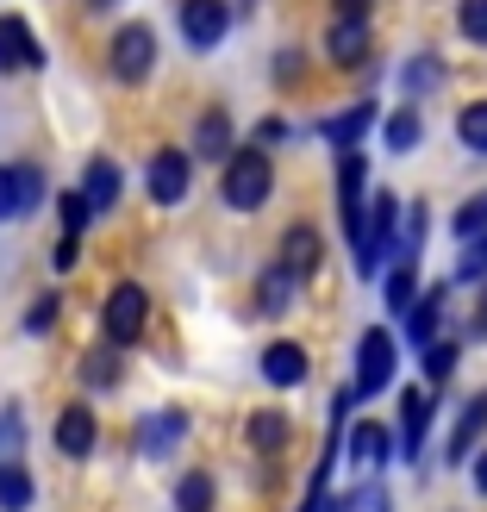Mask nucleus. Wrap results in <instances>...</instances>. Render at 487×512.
Returning a JSON list of instances; mask_svg holds the SVG:
<instances>
[{
    "instance_id": "29",
    "label": "nucleus",
    "mask_w": 487,
    "mask_h": 512,
    "mask_svg": "<svg viewBox=\"0 0 487 512\" xmlns=\"http://www.w3.org/2000/svg\"><path fill=\"white\" fill-rule=\"evenodd\" d=\"M82 381H88V388H113V381H119V363H113L107 350H94L88 363H82Z\"/></svg>"
},
{
    "instance_id": "2",
    "label": "nucleus",
    "mask_w": 487,
    "mask_h": 512,
    "mask_svg": "<svg viewBox=\"0 0 487 512\" xmlns=\"http://www.w3.org/2000/svg\"><path fill=\"white\" fill-rule=\"evenodd\" d=\"M107 63H113V75L125 88H138V82H150V69H157V32L150 25H119L113 32V44H107Z\"/></svg>"
},
{
    "instance_id": "4",
    "label": "nucleus",
    "mask_w": 487,
    "mask_h": 512,
    "mask_svg": "<svg viewBox=\"0 0 487 512\" xmlns=\"http://www.w3.org/2000/svg\"><path fill=\"white\" fill-rule=\"evenodd\" d=\"M394 213H400V200L381 188V194H375V207H363V219L350 225V238H356V263H363V275H375L381 250L394 244Z\"/></svg>"
},
{
    "instance_id": "41",
    "label": "nucleus",
    "mask_w": 487,
    "mask_h": 512,
    "mask_svg": "<svg viewBox=\"0 0 487 512\" xmlns=\"http://www.w3.org/2000/svg\"><path fill=\"white\" fill-rule=\"evenodd\" d=\"M0 75H13V69H7V57H0Z\"/></svg>"
},
{
    "instance_id": "1",
    "label": "nucleus",
    "mask_w": 487,
    "mask_h": 512,
    "mask_svg": "<svg viewBox=\"0 0 487 512\" xmlns=\"http://www.w3.org/2000/svg\"><path fill=\"white\" fill-rule=\"evenodd\" d=\"M269 188H275V169H269L263 150H232V157H225V169H219V194H225V207L256 213V207L269 200Z\"/></svg>"
},
{
    "instance_id": "23",
    "label": "nucleus",
    "mask_w": 487,
    "mask_h": 512,
    "mask_svg": "<svg viewBox=\"0 0 487 512\" xmlns=\"http://www.w3.org/2000/svg\"><path fill=\"white\" fill-rule=\"evenodd\" d=\"M281 444H288V419H281V413H250V450L275 456Z\"/></svg>"
},
{
    "instance_id": "20",
    "label": "nucleus",
    "mask_w": 487,
    "mask_h": 512,
    "mask_svg": "<svg viewBox=\"0 0 487 512\" xmlns=\"http://www.w3.org/2000/svg\"><path fill=\"white\" fill-rule=\"evenodd\" d=\"M182 431H188V419H182V413H157V419H144L138 444H144L150 456H163V450H175V444H182Z\"/></svg>"
},
{
    "instance_id": "9",
    "label": "nucleus",
    "mask_w": 487,
    "mask_h": 512,
    "mask_svg": "<svg viewBox=\"0 0 487 512\" xmlns=\"http://www.w3.org/2000/svg\"><path fill=\"white\" fill-rule=\"evenodd\" d=\"M0 57H7V69H44V44L19 13H0Z\"/></svg>"
},
{
    "instance_id": "27",
    "label": "nucleus",
    "mask_w": 487,
    "mask_h": 512,
    "mask_svg": "<svg viewBox=\"0 0 487 512\" xmlns=\"http://www.w3.org/2000/svg\"><path fill=\"white\" fill-rule=\"evenodd\" d=\"M456 138H463L469 150H481V157H487V100L463 107V119H456Z\"/></svg>"
},
{
    "instance_id": "8",
    "label": "nucleus",
    "mask_w": 487,
    "mask_h": 512,
    "mask_svg": "<svg viewBox=\"0 0 487 512\" xmlns=\"http://www.w3.org/2000/svg\"><path fill=\"white\" fill-rule=\"evenodd\" d=\"M225 25H232V13H225V0H182V38L194 50H213L225 38Z\"/></svg>"
},
{
    "instance_id": "13",
    "label": "nucleus",
    "mask_w": 487,
    "mask_h": 512,
    "mask_svg": "<svg viewBox=\"0 0 487 512\" xmlns=\"http://www.w3.org/2000/svg\"><path fill=\"white\" fill-rule=\"evenodd\" d=\"M363 182H369V163L356 157V150H344V157H338V207H344V225L363 219Z\"/></svg>"
},
{
    "instance_id": "25",
    "label": "nucleus",
    "mask_w": 487,
    "mask_h": 512,
    "mask_svg": "<svg viewBox=\"0 0 487 512\" xmlns=\"http://www.w3.org/2000/svg\"><path fill=\"white\" fill-rule=\"evenodd\" d=\"M419 132H425L419 113H413V107H400V113H388V132H381V138H388V150H400V157H406V150L419 144Z\"/></svg>"
},
{
    "instance_id": "12",
    "label": "nucleus",
    "mask_w": 487,
    "mask_h": 512,
    "mask_svg": "<svg viewBox=\"0 0 487 512\" xmlns=\"http://www.w3.org/2000/svg\"><path fill=\"white\" fill-rule=\"evenodd\" d=\"M82 200H88V213H113V200H119V163L113 157H94L88 175H82Z\"/></svg>"
},
{
    "instance_id": "42",
    "label": "nucleus",
    "mask_w": 487,
    "mask_h": 512,
    "mask_svg": "<svg viewBox=\"0 0 487 512\" xmlns=\"http://www.w3.org/2000/svg\"><path fill=\"white\" fill-rule=\"evenodd\" d=\"M481 331H487V313H481Z\"/></svg>"
},
{
    "instance_id": "28",
    "label": "nucleus",
    "mask_w": 487,
    "mask_h": 512,
    "mask_svg": "<svg viewBox=\"0 0 487 512\" xmlns=\"http://www.w3.org/2000/svg\"><path fill=\"white\" fill-rule=\"evenodd\" d=\"M57 213H63V238H82L88 225H94V213H88V200L75 194V188H69V194H57Z\"/></svg>"
},
{
    "instance_id": "37",
    "label": "nucleus",
    "mask_w": 487,
    "mask_h": 512,
    "mask_svg": "<svg viewBox=\"0 0 487 512\" xmlns=\"http://www.w3.org/2000/svg\"><path fill=\"white\" fill-rule=\"evenodd\" d=\"M288 294H294V281L281 275V269H275V275H263V306H288Z\"/></svg>"
},
{
    "instance_id": "19",
    "label": "nucleus",
    "mask_w": 487,
    "mask_h": 512,
    "mask_svg": "<svg viewBox=\"0 0 487 512\" xmlns=\"http://www.w3.org/2000/svg\"><path fill=\"white\" fill-rule=\"evenodd\" d=\"M481 431H487V388L463 406V419H456V438H450V463H463V456H469V444L481 438Z\"/></svg>"
},
{
    "instance_id": "6",
    "label": "nucleus",
    "mask_w": 487,
    "mask_h": 512,
    "mask_svg": "<svg viewBox=\"0 0 487 512\" xmlns=\"http://www.w3.org/2000/svg\"><path fill=\"white\" fill-rule=\"evenodd\" d=\"M394 381V338L381 325L363 331V344H356V394H381Z\"/></svg>"
},
{
    "instance_id": "26",
    "label": "nucleus",
    "mask_w": 487,
    "mask_h": 512,
    "mask_svg": "<svg viewBox=\"0 0 487 512\" xmlns=\"http://www.w3.org/2000/svg\"><path fill=\"white\" fill-rule=\"evenodd\" d=\"M175 506H182V512H207L213 506V475H182V488H175Z\"/></svg>"
},
{
    "instance_id": "14",
    "label": "nucleus",
    "mask_w": 487,
    "mask_h": 512,
    "mask_svg": "<svg viewBox=\"0 0 487 512\" xmlns=\"http://www.w3.org/2000/svg\"><path fill=\"white\" fill-rule=\"evenodd\" d=\"M263 381L269 388H300L306 381V350L300 344H269L263 350Z\"/></svg>"
},
{
    "instance_id": "30",
    "label": "nucleus",
    "mask_w": 487,
    "mask_h": 512,
    "mask_svg": "<svg viewBox=\"0 0 487 512\" xmlns=\"http://www.w3.org/2000/svg\"><path fill=\"white\" fill-rule=\"evenodd\" d=\"M487 275V232H475V244L463 250V263H456V281H481Z\"/></svg>"
},
{
    "instance_id": "15",
    "label": "nucleus",
    "mask_w": 487,
    "mask_h": 512,
    "mask_svg": "<svg viewBox=\"0 0 487 512\" xmlns=\"http://www.w3.org/2000/svg\"><path fill=\"white\" fill-rule=\"evenodd\" d=\"M325 57L331 63H363L369 57V25L363 19H338V25H331V38H325Z\"/></svg>"
},
{
    "instance_id": "24",
    "label": "nucleus",
    "mask_w": 487,
    "mask_h": 512,
    "mask_svg": "<svg viewBox=\"0 0 487 512\" xmlns=\"http://www.w3.org/2000/svg\"><path fill=\"white\" fill-rule=\"evenodd\" d=\"M369 125H375V107H350V113H338V119H331V125H325V138L350 150L356 138H363V132H369Z\"/></svg>"
},
{
    "instance_id": "5",
    "label": "nucleus",
    "mask_w": 487,
    "mask_h": 512,
    "mask_svg": "<svg viewBox=\"0 0 487 512\" xmlns=\"http://www.w3.org/2000/svg\"><path fill=\"white\" fill-rule=\"evenodd\" d=\"M44 200V169L38 163H0V225L25 219Z\"/></svg>"
},
{
    "instance_id": "36",
    "label": "nucleus",
    "mask_w": 487,
    "mask_h": 512,
    "mask_svg": "<svg viewBox=\"0 0 487 512\" xmlns=\"http://www.w3.org/2000/svg\"><path fill=\"white\" fill-rule=\"evenodd\" d=\"M450 369H456V344H431V350H425V375L444 381Z\"/></svg>"
},
{
    "instance_id": "34",
    "label": "nucleus",
    "mask_w": 487,
    "mask_h": 512,
    "mask_svg": "<svg viewBox=\"0 0 487 512\" xmlns=\"http://www.w3.org/2000/svg\"><path fill=\"white\" fill-rule=\"evenodd\" d=\"M456 232L463 238H475V232H487V194H475L463 213H456Z\"/></svg>"
},
{
    "instance_id": "10",
    "label": "nucleus",
    "mask_w": 487,
    "mask_h": 512,
    "mask_svg": "<svg viewBox=\"0 0 487 512\" xmlns=\"http://www.w3.org/2000/svg\"><path fill=\"white\" fill-rule=\"evenodd\" d=\"M288 281H313L319 275V232L313 225H294L288 238H281V263H275Z\"/></svg>"
},
{
    "instance_id": "40",
    "label": "nucleus",
    "mask_w": 487,
    "mask_h": 512,
    "mask_svg": "<svg viewBox=\"0 0 487 512\" xmlns=\"http://www.w3.org/2000/svg\"><path fill=\"white\" fill-rule=\"evenodd\" d=\"M475 488H481V494H487V450H481V456H475Z\"/></svg>"
},
{
    "instance_id": "35",
    "label": "nucleus",
    "mask_w": 487,
    "mask_h": 512,
    "mask_svg": "<svg viewBox=\"0 0 487 512\" xmlns=\"http://www.w3.org/2000/svg\"><path fill=\"white\" fill-rule=\"evenodd\" d=\"M463 32L469 44H487V0H463Z\"/></svg>"
},
{
    "instance_id": "22",
    "label": "nucleus",
    "mask_w": 487,
    "mask_h": 512,
    "mask_svg": "<svg viewBox=\"0 0 487 512\" xmlns=\"http://www.w3.org/2000/svg\"><path fill=\"white\" fill-rule=\"evenodd\" d=\"M194 150H200V157H232V119L207 113V119H200V132H194Z\"/></svg>"
},
{
    "instance_id": "17",
    "label": "nucleus",
    "mask_w": 487,
    "mask_h": 512,
    "mask_svg": "<svg viewBox=\"0 0 487 512\" xmlns=\"http://www.w3.org/2000/svg\"><path fill=\"white\" fill-rule=\"evenodd\" d=\"M400 419H406V463H419V456H425V425H431V394L425 388H406Z\"/></svg>"
},
{
    "instance_id": "3",
    "label": "nucleus",
    "mask_w": 487,
    "mask_h": 512,
    "mask_svg": "<svg viewBox=\"0 0 487 512\" xmlns=\"http://www.w3.org/2000/svg\"><path fill=\"white\" fill-rule=\"evenodd\" d=\"M150 325V294L138 288V281H119V288L107 294V306H100V331H107V344H138Z\"/></svg>"
},
{
    "instance_id": "31",
    "label": "nucleus",
    "mask_w": 487,
    "mask_h": 512,
    "mask_svg": "<svg viewBox=\"0 0 487 512\" xmlns=\"http://www.w3.org/2000/svg\"><path fill=\"white\" fill-rule=\"evenodd\" d=\"M57 313H63V306H57V294H44V300H32V313H25V331H32V338H44V331L57 325Z\"/></svg>"
},
{
    "instance_id": "33",
    "label": "nucleus",
    "mask_w": 487,
    "mask_h": 512,
    "mask_svg": "<svg viewBox=\"0 0 487 512\" xmlns=\"http://www.w3.org/2000/svg\"><path fill=\"white\" fill-rule=\"evenodd\" d=\"M388 306H394V313H406V306H413V269H406V263L388 275Z\"/></svg>"
},
{
    "instance_id": "32",
    "label": "nucleus",
    "mask_w": 487,
    "mask_h": 512,
    "mask_svg": "<svg viewBox=\"0 0 487 512\" xmlns=\"http://www.w3.org/2000/svg\"><path fill=\"white\" fill-rule=\"evenodd\" d=\"M338 512H388V494H381V488H369V481H363L356 494H344V500H338Z\"/></svg>"
},
{
    "instance_id": "11",
    "label": "nucleus",
    "mask_w": 487,
    "mask_h": 512,
    "mask_svg": "<svg viewBox=\"0 0 487 512\" xmlns=\"http://www.w3.org/2000/svg\"><path fill=\"white\" fill-rule=\"evenodd\" d=\"M94 444H100V425H94V413H88V406H69V413L57 419V450L82 463V456H88Z\"/></svg>"
},
{
    "instance_id": "39",
    "label": "nucleus",
    "mask_w": 487,
    "mask_h": 512,
    "mask_svg": "<svg viewBox=\"0 0 487 512\" xmlns=\"http://www.w3.org/2000/svg\"><path fill=\"white\" fill-rule=\"evenodd\" d=\"M338 7V19H363L369 25V13H375V0H331Z\"/></svg>"
},
{
    "instance_id": "16",
    "label": "nucleus",
    "mask_w": 487,
    "mask_h": 512,
    "mask_svg": "<svg viewBox=\"0 0 487 512\" xmlns=\"http://www.w3.org/2000/svg\"><path fill=\"white\" fill-rule=\"evenodd\" d=\"M388 425H381V419H363V425H356L350 431V463L356 469H381V463H388Z\"/></svg>"
},
{
    "instance_id": "7",
    "label": "nucleus",
    "mask_w": 487,
    "mask_h": 512,
    "mask_svg": "<svg viewBox=\"0 0 487 512\" xmlns=\"http://www.w3.org/2000/svg\"><path fill=\"white\" fill-rule=\"evenodd\" d=\"M188 182H194V169H188V150H157V157H150L144 188H150V200H157V207H175V200L188 194Z\"/></svg>"
},
{
    "instance_id": "38",
    "label": "nucleus",
    "mask_w": 487,
    "mask_h": 512,
    "mask_svg": "<svg viewBox=\"0 0 487 512\" xmlns=\"http://www.w3.org/2000/svg\"><path fill=\"white\" fill-rule=\"evenodd\" d=\"M406 88H438V57H419L406 69Z\"/></svg>"
},
{
    "instance_id": "21",
    "label": "nucleus",
    "mask_w": 487,
    "mask_h": 512,
    "mask_svg": "<svg viewBox=\"0 0 487 512\" xmlns=\"http://www.w3.org/2000/svg\"><path fill=\"white\" fill-rule=\"evenodd\" d=\"M406 338H413L419 350H431V344H438V294H425V300H413V306H406Z\"/></svg>"
},
{
    "instance_id": "18",
    "label": "nucleus",
    "mask_w": 487,
    "mask_h": 512,
    "mask_svg": "<svg viewBox=\"0 0 487 512\" xmlns=\"http://www.w3.org/2000/svg\"><path fill=\"white\" fill-rule=\"evenodd\" d=\"M38 488L32 475H25V463H13V456H0V512H32Z\"/></svg>"
}]
</instances>
